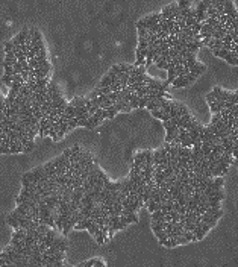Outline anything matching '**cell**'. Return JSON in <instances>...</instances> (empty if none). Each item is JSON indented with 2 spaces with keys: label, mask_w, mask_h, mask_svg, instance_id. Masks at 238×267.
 Instances as JSON below:
<instances>
[{
  "label": "cell",
  "mask_w": 238,
  "mask_h": 267,
  "mask_svg": "<svg viewBox=\"0 0 238 267\" xmlns=\"http://www.w3.org/2000/svg\"><path fill=\"white\" fill-rule=\"evenodd\" d=\"M223 14H226L228 17H232V18H237L238 17V11L235 9L232 0H226V2H224V11H223Z\"/></svg>",
  "instance_id": "obj_1"
},
{
  "label": "cell",
  "mask_w": 238,
  "mask_h": 267,
  "mask_svg": "<svg viewBox=\"0 0 238 267\" xmlns=\"http://www.w3.org/2000/svg\"><path fill=\"white\" fill-rule=\"evenodd\" d=\"M112 85V79H111V76L109 75H106V76H103L102 77V81L99 82V85L97 86H111Z\"/></svg>",
  "instance_id": "obj_6"
},
{
  "label": "cell",
  "mask_w": 238,
  "mask_h": 267,
  "mask_svg": "<svg viewBox=\"0 0 238 267\" xmlns=\"http://www.w3.org/2000/svg\"><path fill=\"white\" fill-rule=\"evenodd\" d=\"M67 159H68V158L62 153L61 156H56L55 159H52V163H53L55 167H65V163H67Z\"/></svg>",
  "instance_id": "obj_3"
},
{
  "label": "cell",
  "mask_w": 238,
  "mask_h": 267,
  "mask_svg": "<svg viewBox=\"0 0 238 267\" xmlns=\"http://www.w3.org/2000/svg\"><path fill=\"white\" fill-rule=\"evenodd\" d=\"M2 81H3V84H5L6 86H11V84H12V76H9V75H3Z\"/></svg>",
  "instance_id": "obj_18"
},
{
  "label": "cell",
  "mask_w": 238,
  "mask_h": 267,
  "mask_svg": "<svg viewBox=\"0 0 238 267\" xmlns=\"http://www.w3.org/2000/svg\"><path fill=\"white\" fill-rule=\"evenodd\" d=\"M94 264H96V258H92V259H88V261H85V263H81L79 267H91Z\"/></svg>",
  "instance_id": "obj_19"
},
{
  "label": "cell",
  "mask_w": 238,
  "mask_h": 267,
  "mask_svg": "<svg viewBox=\"0 0 238 267\" xmlns=\"http://www.w3.org/2000/svg\"><path fill=\"white\" fill-rule=\"evenodd\" d=\"M185 76H187V79H188L190 82H193L194 79L197 77V75H194V73H188V75H185Z\"/></svg>",
  "instance_id": "obj_25"
},
{
  "label": "cell",
  "mask_w": 238,
  "mask_h": 267,
  "mask_svg": "<svg viewBox=\"0 0 238 267\" xmlns=\"http://www.w3.org/2000/svg\"><path fill=\"white\" fill-rule=\"evenodd\" d=\"M171 84H173L175 88H185V86H188L191 82L187 79V76H177V77H175V81Z\"/></svg>",
  "instance_id": "obj_2"
},
{
  "label": "cell",
  "mask_w": 238,
  "mask_h": 267,
  "mask_svg": "<svg viewBox=\"0 0 238 267\" xmlns=\"http://www.w3.org/2000/svg\"><path fill=\"white\" fill-rule=\"evenodd\" d=\"M14 50V44H12V41H6L5 43V52L8 53V52H12Z\"/></svg>",
  "instance_id": "obj_21"
},
{
  "label": "cell",
  "mask_w": 238,
  "mask_h": 267,
  "mask_svg": "<svg viewBox=\"0 0 238 267\" xmlns=\"http://www.w3.org/2000/svg\"><path fill=\"white\" fill-rule=\"evenodd\" d=\"M206 17H208V15H206V12H205V11H197L196 20H197L199 23H203V21H205V18H206Z\"/></svg>",
  "instance_id": "obj_15"
},
{
  "label": "cell",
  "mask_w": 238,
  "mask_h": 267,
  "mask_svg": "<svg viewBox=\"0 0 238 267\" xmlns=\"http://www.w3.org/2000/svg\"><path fill=\"white\" fill-rule=\"evenodd\" d=\"M149 100H150L149 94H144L143 97H140V100H138V108H146V105L149 103Z\"/></svg>",
  "instance_id": "obj_8"
},
{
  "label": "cell",
  "mask_w": 238,
  "mask_h": 267,
  "mask_svg": "<svg viewBox=\"0 0 238 267\" xmlns=\"http://www.w3.org/2000/svg\"><path fill=\"white\" fill-rule=\"evenodd\" d=\"M12 81H15V82H24V79H23V76L21 75H12Z\"/></svg>",
  "instance_id": "obj_24"
},
{
  "label": "cell",
  "mask_w": 238,
  "mask_h": 267,
  "mask_svg": "<svg viewBox=\"0 0 238 267\" xmlns=\"http://www.w3.org/2000/svg\"><path fill=\"white\" fill-rule=\"evenodd\" d=\"M135 65H128V64H120L118 65V68H120V71H123V73H130V70L134 68Z\"/></svg>",
  "instance_id": "obj_16"
},
{
  "label": "cell",
  "mask_w": 238,
  "mask_h": 267,
  "mask_svg": "<svg viewBox=\"0 0 238 267\" xmlns=\"http://www.w3.org/2000/svg\"><path fill=\"white\" fill-rule=\"evenodd\" d=\"M155 235H156L158 240H165V238H168V232L165 229H162V231H156Z\"/></svg>",
  "instance_id": "obj_13"
},
{
  "label": "cell",
  "mask_w": 238,
  "mask_h": 267,
  "mask_svg": "<svg viewBox=\"0 0 238 267\" xmlns=\"http://www.w3.org/2000/svg\"><path fill=\"white\" fill-rule=\"evenodd\" d=\"M0 153H11V150L6 146H0Z\"/></svg>",
  "instance_id": "obj_26"
},
{
  "label": "cell",
  "mask_w": 238,
  "mask_h": 267,
  "mask_svg": "<svg viewBox=\"0 0 238 267\" xmlns=\"http://www.w3.org/2000/svg\"><path fill=\"white\" fill-rule=\"evenodd\" d=\"M94 266H100V267H105V263L102 261V259H96V264Z\"/></svg>",
  "instance_id": "obj_27"
},
{
  "label": "cell",
  "mask_w": 238,
  "mask_h": 267,
  "mask_svg": "<svg viewBox=\"0 0 238 267\" xmlns=\"http://www.w3.org/2000/svg\"><path fill=\"white\" fill-rule=\"evenodd\" d=\"M191 5H193L191 0H179V2H177V8L184 9V8H188V6H191Z\"/></svg>",
  "instance_id": "obj_12"
},
{
  "label": "cell",
  "mask_w": 238,
  "mask_h": 267,
  "mask_svg": "<svg viewBox=\"0 0 238 267\" xmlns=\"http://www.w3.org/2000/svg\"><path fill=\"white\" fill-rule=\"evenodd\" d=\"M12 67H14V70H15V75H17V73H18V75H21V71H23V67H21V64H20L18 61H17V62H15L14 65H12Z\"/></svg>",
  "instance_id": "obj_22"
},
{
  "label": "cell",
  "mask_w": 238,
  "mask_h": 267,
  "mask_svg": "<svg viewBox=\"0 0 238 267\" xmlns=\"http://www.w3.org/2000/svg\"><path fill=\"white\" fill-rule=\"evenodd\" d=\"M23 84H24V82H15V81H12V84H11L9 88H11V90H14V91H17V93H20V90H21Z\"/></svg>",
  "instance_id": "obj_14"
},
{
  "label": "cell",
  "mask_w": 238,
  "mask_h": 267,
  "mask_svg": "<svg viewBox=\"0 0 238 267\" xmlns=\"http://www.w3.org/2000/svg\"><path fill=\"white\" fill-rule=\"evenodd\" d=\"M150 112H152V116H153L155 118H161V120H162V117H164V112L161 111V108H156V109H152Z\"/></svg>",
  "instance_id": "obj_17"
},
{
  "label": "cell",
  "mask_w": 238,
  "mask_h": 267,
  "mask_svg": "<svg viewBox=\"0 0 238 267\" xmlns=\"http://www.w3.org/2000/svg\"><path fill=\"white\" fill-rule=\"evenodd\" d=\"M203 70H205V65H200V64H196L193 67H190V73H194V75H197V76H199Z\"/></svg>",
  "instance_id": "obj_7"
},
{
  "label": "cell",
  "mask_w": 238,
  "mask_h": 267,
  "mask_svg": "<svg viewBox=\"0 0 238 267\" xmlns=\"http://www.w3.org/2000/svg\"><path fill=\"white\" fill-rule=\"evenodd\" d=\"M32 39H35V41H43L41 33H39V30L35 29V28H34V37H32Z\"/></svg>",
  "instance_id": "obj_20"
},
{
  "label": "cell",
  "mask_w": 238,
  "mask_h": 267,
  "mask_svg": "<svg viewBox=\"0 0 238 267\" xmlns=\"http://www.w3.org/2000/svg\"><path fill=\"white\" fill-rule=\"evenodd\" d=\"M3 68H5V75H9V76L15 75V70H14V67H12L11 64H8V62H5V61H3Z\"/></svg>",
  "instance_id": "obj_9"
},
{
  "label": "cell",
  "mask_w": 238,
  "mask_h": 267,
  "mask_svg": "<svg viewBox=\"0 0 238 267\" xmlns=\"http://www.w3.org/2000/svg\"><path fill=\"white\" fill-rule=\"evenodd\" d=\"M8 223H9V225H11V226H12V228H14V229H18V228H20V225H18V220H17L15 217H12L11 214L8 216Z\"/></svg>",
  "instance_id": "obj_11"
},
{
  "label": "cell",
  "mask_w": 238,
  "mask_h": 267,
  "mask_svg": "<svg viewBox=\"0 0 238 267\" xmlns=\"http://www.w3.org/2000/svg\"><path fill=\"white\" fill-rule=\"evenodd\" d=\"M232 164H235V165H237V167H238V158H235V161H234V163H232Z\"/></svg>",
  "instance_id": "obj_28"
},
{
  "label": "cell",
  "mask_w": 238,
  "mask_h": 267,
  "mask_svg": "<svg viewBox=\"0 0 238 267\" xmlns=\"http://www.w3.org/2000/svg\"><path fill=\"white\" fill-rule=\"evenodd\" d=\"M197 126H199V125H197ZM197 126H196V128L188 129V137L193 140V141H194V140H197V138H199V135H200V132H199V129H197Z\"/></svg>",
  "instance_id": "obj_5"
},
{
  "label": "cell",
  "mask_w": 238,
  "mask_h": 267,
  "mask_svg": "<svg viewBox=\"0 0 238 267\" xmlns=\"http://www.w3.org/2000/svg\"><path fill=\"white\" fill-rule=\"evenodd\" d=\"M106 109V112H108V118H114L115 117V114H117V109H115V106L114 105H111V106H108V108H105Z\"/></svg>",
  "instance_id": "obj_10"
},
{
  "label": "cell",
  "mask_w": 238,
  "mask_h": 267,
  "mask_svg": "<svg viewBox=\"0 0 238 267\" xmlns=\"http://www.w3.org/2000/svg\"><path fill=\"white\" fill-rule=\"evenodd\" d=\"M94 238H96V243H97V244H103V243H106V241H105V238H103V235H102V232H100V234H97V235H96Z\"/></svg>",
  "instance_id": "obj_23"
},
{
  "label": "cell",
  "mask_w": 238,
  "mask_h": 267,
  "mask_svg": "<svg viewBox=\"0 0 238 267\" xmlns=\"http://www.w3.org/2000/svg\"><path fill=\"white\" fill-rule=\"evenodd\" d=\"M87 100H88V97L87 99H85V97H75L70 103L73 105L75 108H79V106H85V105H87Z\"/></svg>",
  "instance_id": "obj_4"
}]
</instances>
